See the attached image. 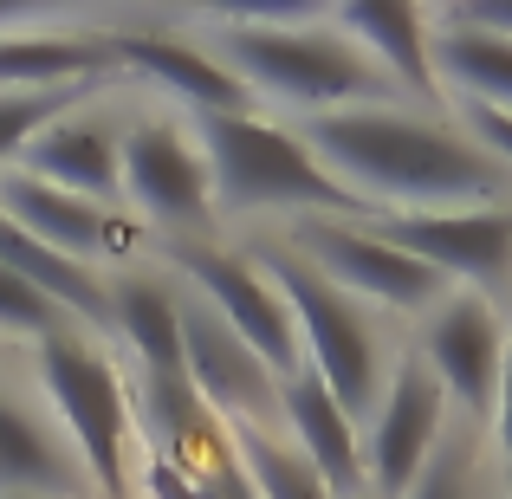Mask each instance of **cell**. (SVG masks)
<instances>
[{
  "label": "cell",
  "mask_w": 512,
  "mask_h": 499,
  "mask_svg": "<svg viewBox=\"0 0 512 499\" xmlns=\"http://www.w3.org/2000/svg\"><path fill=\"white\" fill-rule=\"evenodd\" d=\"M305 150L325 163L338 188L363 201L370 214H435V208H506L512 175L422 104H363L292 124Z\"/></svg>",
  "instance_id": "cell-1"
},
{
  "label": "cell",
  "mask_w": 512,
  "mask_h": 499,
  "mask_svg": "<svg viewBox=\"0 0 512 499\" xmlns=\"http://www.w3.org/2000/svg\"><path fill=\"white\" fill-rule=\"evenodd\" d=\"M182 26L279 124L363 111V104H409L331 26V7H214V13H182Z\"/></svg>",
  "instance_id": "cell-2"
},
{
  "label": "cell",
  "mask_w": 512,
  "mask_h": 499,
  "mask_svg": "<svg viewBox=\"0 0 512 499\" xmlns=\"http://www.w3.org/2000/svg\"><path fill=\"white\" fill-rule=\"evenodd\" d=\"M208 156L214 221H370L350 188L325 175L305 137L266 111L240 117H188Z\"/></svg>",
  "instance_id": "cell-3"
},
{
  "label": "cell",
  "mask_w": 512,
  "mask_h": 499,
  "mask_svg": "<svg viewBox=\"0 0 512 499\" xmlns=\"http://www.w3.org/2000/svg\"><path fill=\"white\" fill-rule=\"evenodd\" d=\"M33 396L72 441L98 499H130V467H137V402H130V370L111 337L85 325H59L33 344Z\"/></svg>",
  "instance_id": "cell-4"
},
{
  "label": "cell",
  "mask_w": 512,
  "mask_h": 499,
  "mask_svg": "<svg viewBox=\"0 0 512 499\" xmlns=\"http://www.w3.org/2000/svg\"><path fill=\"white\" fill-rule=\"evenodd\" d=\"M253 260L266 266V279L279 286V299H286L292 312V331H299V357L305 370L318 376V383L331 389V396L344 402L350 422H370L376 396H383L389 370H396V357H389V337L376 325V312L363 299H350L344 286H331L318 266H305L299 253L286 247L279 234L253 240Z\"/></svg>",
  "instance_id": "cell-5"
},
{
  "label": "cell",
  "mask_w": 512,
  "mask_h": 499,
  "mask_svg": "<svg viewBox=\"0 0 512 499\" xmlns=\"http://www.w3.org/2000/svg\"><path fill=\"white\" fill-rule=\"evenodd\" d=\"M117 201L143 234L169 240H208L214 227V182L201 137L182 111L156 98H137L124 111V150H117Z\"/></svg>",
  "instance_id": "cell-6"
},
{
  "label": "cell",
  "mask_w": 512,
  "mask_h": 499,
  "mask_svg": "<svg viewBox=\"0 0 512 499\" xmlns=\"http://www.w3.org/2000/svg\"><path fill=\"white\" fill-rule=\"evenodd\" d=\"M163 260H169V273L182 279V286L195 292L201 305H214L227 325H234L253 350H260L273 376L305 370L299 331H292L286 299H279V286L266 279V266L253 260L247 247H221L214 234H208V240H169Z\"/></svg>",
  "instance_id": "cell-7"
},
{
  "label": "cell",
  "mask_w": 512,
  "mask_h": 499,
  "mask_svg": "<svg viewBox=\"0 0 512 499\" xmlns=\"http://www.w3.org/2000/svg\"><path fill=\"white\" fill-rule=\"evenodd\" d=\"M279 240H286L305 266H318L331 286H344L350 299H363V305H383V312H435L454 292L435 266H422L402 247H389L370 221H292Z\"/></svg>",
  "instance_id": "cell-8"
},
{
  "label": "cell",
  "mask_w": 512,
  "mask_h": 499,
  "mask_svg": "<svg viewBox=\"0 0 512 499\" xmlns=\"http://www.w3.org/2000/svg\"><path fill=\"white\" fill-rule=\"evenodd\" d=\"M441 435H448V389L409 350V357H396L370 422H363V487H370V499L409 493L422 480V467L435 461Z\"/></svg>",
  "instance_id": "cell-9"
},
{
  "label": "cell",
  "mask_w": 512,
  "mask_h": 499,
  "mask_svg": "<svg viewBox=\"0 0 512 499\" xmlns=\"http://www.w3.org/2000/svg\"><path fill=\"white\" fill-rule=\"evenodd\" d=\"M0 214H7L13 227H26L39 247H52V253H65V260L91 266V273H124V266H143V240H150L124 208L78 201V195H65V188L26 175V169L0 175Z\"/></svg>",
  "instance_id": "cell-10"
},
{
  "label": "cell",
  "mask_w": 512,
  "mask_h": 499,
  "mask_svg": "<svg viewBox=\"0 0 512 499\" xmlns=\"http://www.w3.org/2000/svg\"><path fill=\"white\" fill-rule=\"evenodd\" d=\"M175 286H182V279H175ZM182 363H188L195 396L208 402L227 428H273L279 435V383H286V376L266 370L260 350L227 325L214 305H201L188 286H182Z\"/></svg>",
  "instance_id": "cell-11"
},
{
  "label": "cell",
  "mask_w": 512,
  "mask_h": 499,
  "mask_svg": "<svg viewBox=\"0 0 512 499\" xmlns=\"http://www.w3.org/2000/svg\"><path fill=\"white\" fill-rule=\"evenodd\" d=\"M65 85H130L104 20L13 7L0 20V91H65Z\"/></svg>",
  "instance_id": "cell-12"
},
{
  "label": "cell",
  "mask_w": 512,
  "mask_h": 499,
  "mask_svg": "<svg viewBox=\"0 0 512 499\" xmlns=\"http://www.w3.org/2000/svg\"><path fill=\"white\" fill-rule=\"evenodd\" d=\"M370 227L409 260L435 266L454 292H480L512 279V201L506 208H435V214H370Z\"/></svg>",
  "instance_id": "cell-13"
},
{
  "label": "cell",
  "mask_w": 512,
  "mask_h": 499,
  "mask_svg": "<svg viewBox=\"0 0 512 499\" xmlns=\"http://www.w3.org/2000/svg\"><path fill=\"white\" fill-rule=\"evenodd\" d=\"M415 357L448 389L454 409H467V422H487L493 415L500 383H506V331L480 292H448L435 312H422Z\"/></svg>",
  "instance_id": "cell-14"
},
{
  "label": "cell",
  "mask_w": 512,
  "mask_h": 499,
  "mask_svg": "<svg viewBox=\"0 0 512 499\" xmlns=\"http://www.w3.org/2000/svg\"><path fill=\"white\" fill-rule=\"evenodd\" d=\"M137 85H117L104 91V98L78 104L72 117H59V124H46L33 143H26L20 169L39 175V182L65 188V195L78 201H98V208H124L117 201V150H124V104L111 98H130Z\"/></svg>",
  "instance_id": "cell-15"
},
{
  "label": "cell",
  "mask_w": 512,
  "mask_h": 499,
  "mask_svg": "<svg viewBox=\"0 0 512 499\" xmlns=\"http://www.w3.org/2000/svg\"><path fill=\"white\" fill-rule=\"evenodd\" d=\"M91 499V480L78 467L72 441L59 435V422L46 415V402L33 389L0 383V499Z\"/></svg>",
  "instance_id": "cell-16"
},
{
  "label": "cell",
  "mask_w": 512,
  "mask_h": 499,
  "mask_svg": "<svg viewBox=\"0 0 512 499\" xmlns=\"http://www.w3.org/2000/svg\"><path fill=\"white\" fill-rule=\"evenodd\" d=\"M331 26L402 91L409 104L435 111L441 85H435V52H428V13L402 7V0H344L331 7Z\"/></svg>",
  "instance_id": "cell-17"
},
{
  "label": "cell",
  "mask_w": 512,
  "mask_h": 499,
  "mask_svg": "<svg viewBox=\"0 0 512 499\" xmlns=\"http://www.w3.org/2000/svg\"><path fill=\"white\" fill-rule=\"evenodd\" d=\"M279 428L286 441L318 467V480L331 487V499H363V428L344 415V402L318 383L312 370H292L279 383Z\"/></svg>",
  "instance_id": "cell-18"
},
{
  "label": "cell",
  "mask_w": 512,
  "mask_h": 499,
  "mask_svg": "<svg viewBox=\"0 0 512 499\" xmlns=\"http://www.w3.org/2000/svg\"><path fill=\"white\" fill-rule=\"evenodd\" d=\"M428 52H435L441 98L454 91L461 104L512 117V39L461 26V20H448V13H428Z\"/></svg>",
  "instance_id": "cell-19"
},
{
  "label": "cell",
  "mask_w": 512,
  "mask_h": 499,
  "mask_svg": "<svg viewBox=\"0 0 512 499\" xmlns=\"http://www.w3.org/2000/svg\"><path fill=\"white\" fill-rule=\"evenodd\" d=\"M0 266L20 273L26 286H39L65 318H72V325L111 337V286H104V273H91V266L65 260V253H52V247H39V240L26 234V227H13L7 214H0ZM111 344H117V337H111Z\"/></svg>",
  "instance_id": "cell-20"
},
{
  "label": "cell",
  "mask_w": 512,
  "mask_h": 499,
  "mask_svg": "<svg viewBox=\"0 0 512 499\" xmlns=\"http://www.w3.org/2000/svg\"><path fill=\"white\" fill-rule=\"evenodd\" d=\"M227 435H234V461L247 474L253 499H331L318 467L286 435H273V428H227Z\"/></svg>",
  "instance_id": "cell-21"
},
{
  "label": "cell",
  "mask_w": 512,
  "mask_h": 499,
  "mask_svg": "<svg viewBox=\"0 0 512 499\" xmlns=\"http://www.w3.org/2000/svg\"><path fill=\"white\" fill-rule=\"evenodd\" d=\"M104 91L117 85H65V91H0V175L20 169L26 143L39 137L46 124H59V117H72L78 104L104 98Z\"/></svg>",
  "instance_id": "cell-22"
},
{
  "label": "cell",
  "mask_w": 512,
  "mask_h": 499,
  "mask_svg": "<svg viewBox=\"0 0 512 499\" xmlns=\"http://www.w3.org/2000/svg\"><path fill=\"white\" fill-rule=\"evenodd\" d=\"M402 499H480V448L467 428H448L435 448V461L422 467V480H415Z\"/></svg>",
  "instance_id": "cell-23"
},
{
  "label": "cell",
  "mask_w": 512,
  "mask_h": 499,
  "mask_svg": "<svg viewBox=\"0 0 512 499\" xmlns=\"http://www.w3.org/2000/svg\"><path fill=\"white\" fill-rule=\"evenodd\" d=\"M59 325H72V318H65L39 286H26L20 273L0 266V344H39V337H52Z\"/></svg>",
  "instance_id": "cell-24"
},
{
  "label": "cell",
  "mask_w": 512,
  "mask_h": 499,
  "mask_svg": "<svg viewBox=\"0 0 512 499\" xmlns=\"http://www.w3.org/2000/svg\"><path fill=\"white\" fill-rule=\"evenodd\" d=\"M130 487H137L143 499H201V487L182 474L175 461H163V454L137 448V467H130Z\"/></svg>",
  "instance_id": "cell-25"
},
{
  "label": "cell",
  "mask_w": 512,
  "mask_h": 499,
  "mask_svg": "<svg viewBox=\"0 0 512 499\" xmlns=\"http://www.w3.org/2000/svg\"><path fill=\"white\" fill-rule=\"evenodd\" d=\"M461 130L512 175V117L506 111H480V104H461Z\"/></svg>",
  "instance_id": "cell-26"
},
{
  "label": "cell",
  "mask_w": 512,
  "mask_h": 499,
  "mask_svg": "<svg viewBox=\"0 0 512 499\" xmlns=\"http://www.w3.org/2000/svg\"><path fill=\"white\" fill-rule=\"evenodd\" d=\"M487 422H493V448H500V454H506V467H512V376L500 383V402H493Z\"/></svg>",
  "instance_id": "cell-27"
},
{
  "label": "cell",
  "mask_w": 512,
  "mask_h": 499,
  "mask_svg": "<svg viewBox=\"0 0 512 499\" xmlns=\"http://www.w3.org/2000/svg\"><path fill=\"white\" fill-rule=\"evenodd\" d=\"M506 376H512V331H506Z\"/></svg>",
  "instance_id": "cell-28"
},
{
  "label": "cell",
  "mask_w": 512,
  "mask_h": 499,
  "mask_svg": "<svg viewBox=\"0 0 512 499\" xmlns=\"http://www.w3.org/2000/svg\"><path fill=\"white\" fill-rule=\"evenodd\" d=\"M7 499H26V493H7Z\"/></svg>",
  "instance_id": "cell-29"
},
{
  "label": "cell",
  "mask_w": 512,
  "mask_h": 499,
  "mask_svg": "<svg viewBox=\"0 0 512 499\" xmlns=\"http://www.w3.org/2000/svg\"><path fill=\"white\" fill-rule=\"evenodd\" d=\"M0 20H7V7H0Z\"/></svg>",
  "instance_id": "cell-30"
},
{
  "label": "cell",
  "mask_w": 512,
  "mask_h": 499,
  "mask_svg": "<svg viewBox=\"0 0 512 499\" xmlns=\"http://www.w3.org/2000/svg\"><path fill=\"white\" fill-rule=\"evenodd\" d=\"M506 499H512V487H506Z\"/></svg>",
  "instance_id": "cell-31"
},
{
  "label": "cell",
  "mask_w": 512,
  "mask_h": 499,
  "mask_svg": "<svg viewBox=\"0 0 512 499\" xmlns=\"http://www.w3.org/2000/svg\"><path fill=\"white\" fill-rule=\"evenodd\" d=\"M363 499H370V493H363Z\"/></svg>",
  "instance_id": "cell-32"
},
{
  "label": "cell",
  "mask_w": 512,
  "mask_h": 499,
  "mask_svg": "<svg viewBox=\"0 0 512 499\" xmlns=\"http://www.w3.org/2000/svg\"><path fill=\"white\" fill-rule=\"evenodd\" d=\"M0 350H7V344H0Z\"/></svg>",
  "instance_id": "cell-33"
}]
</instances>
